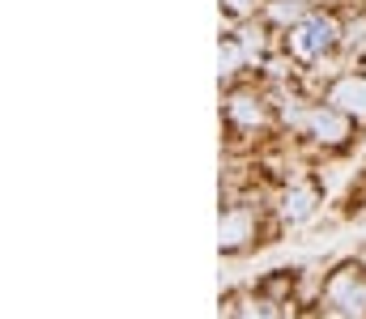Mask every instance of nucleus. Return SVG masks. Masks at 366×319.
<instances>
[{"label":"nucleus","mask_w":366,"mask_h":319,"mask_svg":"<svg viewBox=\"0 0 366 319\" xmlns=\"http://www.w3.org/2000/svg\"><path fill=\"white\" fill-rule=\"evenodd\" d=\"M328 307L337 315H366V268L345 264L332 281H328Z\"/></svg>","instance_id":"1"},{"label":"nucleus","mask_w":366,"mask_h":319,"mask_svg":"<svg viewBox=\"0 0 366 319\" xmlns=\"http://www.w3.org/2000/svg\"><path fill=\"white\" fill-rule=\"evenodd\" d=\"M332 43H337V21H332V17H307V21H298V26L290 30V51H294L298 60H315V56H324Z\"/></svg>","instance_id":"2"},{"label":"nucleus","mask_w":366,"mask_h":319,"mask_svg":"<svg viewBox=\"0 0 366 319\" xmlns=\"http://www.w3.org/2000/svg\"><path fill=\"white\" fill-rule=\"evenodd\" d=\"M307 132H311L320 145H345L350 119H345V111H337V106H320V111L307 115Z\"/></svg>","instance_id":"3"},{"label":"nucleus","mask_w":366,"mask_h":319,"mask_svg":"<svg viewBox=\"0 0 366 319\" xmlns=\"http://www.w3.org/2000/svg\"><path fill=\"white\" fill-rule=\"evenodd\" d=\"M328 103L337 106V111H345V115L366 119V77H341V81L332 86Z\"/></svg>","instance_id":"4"},{"label":"nucleus","mask_w":366,"mask_h":319,"mask_svg":"<svg viewBox=\"0 0 366 319\" xmlns=\"http://www.w3.org/2000/svg\"><path fill=\"white\" fill-rule=\"evenodd\" d=\"M256 234V217L247 209H230L222 217V251H239L247 247V238Z\"/></svg>","instance_id":"5"},{"label":"nucleus","mask_w":366,"mask_h":319,"mask_svg":"<svg viewBox=\"0 0 366 319\" xmlns=\"http://www.w3.org/2000/svg\"><path fill=\"white\" fill-rule=\"evenodd\" d=\"M226 115H230V123H239V128H260V123L269 119L264 103L252 98V94H234V98L226 103Z\"/></svg>","instance_id":"6"},{"label":"nucleus","mask_w":366,"mask_h":319,"mask_svg":"<svg viewBox=\"0 0 366 319\" xmlns=\"http://www.w3.org/2000/svg\"><path fill=\"white\" fill-rule=\"evenodd\" d=\"M315 188H294L290 196H285V221H302V217H311V209H315Z\"/></svg>","instance_id":"7"},{"label":"nucleus","mask_w":366,"mask_h":319,"mask_svg":"<svg viewBox=\"0 0 366 319\" xmlns=\"http://www.w3.org/2000/svg\"><path fill=\"white\" fill-rule=\"evenodd\" d=\"M269 13H273V21H281V26H285V21H302L307 4H302V0H277Z\"/></svg>","instance_id":"8"},{"label":"nucleus","mask_w":366,"mask_h":319,"mask_svg":"<svg viewBox=\"0 0 366 319\" xmlns=\"http://www.w3.org/2000/svg\"><path fill=\"white\" fill-rule=\"evenodd\" d=\"M345 47H350L354 56H366V17H358V21L345 30Z\"/></svg>","instance_id":"9"},{"label":"nucleus","mask_w":366,"mask_h":319,"mask_svg":"<svg viewBox=\"0 0 366 319\" xmlns=\"http://www.w3.org/2000/svg\"><path fill=\"white\" fill-rule=\"evenodd\" d=\"M239 64H243V47H239L234 39H226V43H222V73H234Z\"/></svg>","instance_id":"10"},{"label":"nucleus","mask_w":366,"mask_h":319,"mask_svg":"<svg viewBox=\"0 0 366 319\" xmlns=\"http://www.w3.org/2000/svg\"><path fill=\"white\" fill-rule=\"evenodd\" d=\"M222 9H226L230 17H243V13H252V9H256V0H222Z\"/></svg>","instance_id":"11"}]
</instances>
